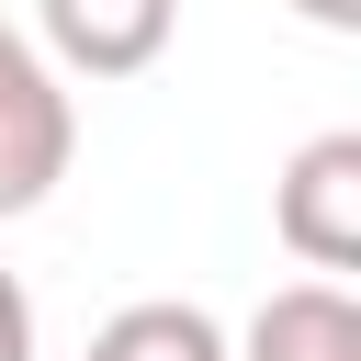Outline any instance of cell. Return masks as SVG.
Wrapping results in <instances>:
<instances>
[{
    "mask_svg": "<svg viewBox=\"0 0 361 361\" xmlns=\"http://www.w3.org/2000/svg\"><path fill=\"white\" fill-rule=\"evenodd\" d=\"M79 158V113H68V79L45 68L34 34L0 23V214H34Z\"/></svg>",
    "mask_w": 361,
    "mask_h": 361,
    "instance_id": "6da1fadb",
    "label": "cell"
},
{
    "mask_svg": "<svg viewBox=\"0 0 361 361\" xmlns=\"http://www.w3.org/2000/svg\"><path fill=\"white\" fill-rule=\"evenodd\" d=\"M226 361H361V305H350V282H338V271L282 282V293L248 316V338H226Z\"/></svg>",
    "mask_w": 361,
    "mask_h": 361,
    "instance_id": "277c9868",
    "label": "cell"
},
{
    "mask_svg": "<svg viewBox=\"0 0 361 361\" xmlns=\"http://www.w3.org/2000/svg\"><path fill=\"white\" fill-rule=\"evenodd\" d=\"M305 23H327V34H361V0H293Z\"/></svg>",
    "mask_w": 361,
    "mask_h": 361,
    "instance_id": "52a82bcc",
    "label": "cell"
},
{
    "mask_svg": "<svg viewBox=\"0 0 361 361\" xmlns=\"http://www.w3.org/2000/svg\"><path fill=\"white\" fill-rule=\"evenodd\" d=\"M169 23H180V0H34L45 68H68V79H135V68H158Z\"/></svg>",
    "mask_w": 361,
    "mask_h": 361,
    "instance_id": "3957f363",
    "label": "cell"
},
{
    "mask_svg": "<svg viewBox=\"0 0 361 361\" xmlns=\"http://www.w3.org/2000/svg\"><path fill=\"white\" fill-rule=\"evenodd\" d=\"M90 361H226V327L180 293H147V305H113L90 327Z\"/></svg>",
    "mask_w": 361,
    "mask_h": 361,
    "instance_id": "5b68a950",
    "label": "cell"
},
{
    "mask_svg": "<svg viewBox=\"0 0 361 361\" xmlns=\"http://www.w3.org/2000/svg\"><path fill=\"white\" fill-rule=\"evenodd\" d=\"M0 361H34V293L0 271Z\"/></svg>",
    "mask_w": 361,
    "mask_h": 361,
    "instance_id": "8992f818",
    "label": "cell"
},
{
    "mask_svg": "<svg viewBox=\"0 0 361 361\" xmlns=\"http://www.w3.org/2000/svg\"><path fill=\"white\" fill-rule=\"evenodd\" d=\"M271 237L305 271H361V135H305L271 180Z\"/></svg>",
    "mask_w": 361,
    "mask_h": 361,
    "instance_id": "7a4b0ae2",
    "label": "cell"
}]
</instances>
